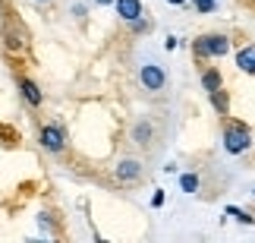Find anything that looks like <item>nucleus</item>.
<instances>
[{
  "label": "nucleus",
  "mask_w": 255,
  "mask_h": 243,
  "mask_svg": "<svg viewBox=\"0 0 255 243\" xmlns=\"http://www.w3.org/2000/svg\"><path fill=\"white\" fill-rule=\"evenodd\" d=\"M249 145H252V133L246 130V126H243V123L227 126V133H224V149H227L230 155H243V152H249Z\"/></svg>",
  "instance_id": "nucleus-1"
},
{
  "label": "nucleus",
  "mask_w": 255,
  "mask_h": 243,
  "mask_svg": "<svg viewBox=\"0 0 255 243\" xmlns=\"http://www.w3.org/2000/svg\"><path fill=\"white\" fill-rule=\"evenodd\" d=\"M195 51L202 57H224L230 51V41L224 35H202L199 41H195Z\"/></svg>",
  "instance_id": "nucleus-2"
},
{
  "label": "nucleus",
  "mask_w": 255,
  "mask_h": 243,
  "mask_svg": "<svg viewBox=\"0 0 255 243\" xmlns=\"http://www.w3.org/2000/svg\"><path fill=\"white\" fill-rule=\"evenodd\" d=\"M139 79H142V85H145L148 92H161V89H164V82H167V76H164L161 66L145 63V66H142V73H139Z\"/></svg>",
  "instance_id": "nucleus-3"
},
{
  "label": "nucleus",
  "mask_w": 255,
  "mask_h": 243,
  "mask_svg": "<svg viewBox=\"0 0 255 243\" xmlns=\"http://www.w3.org/2000/svg\"><path fill=\"white\" fill-rule=\"evenodd\" d=\"M114 177H117V183H135V180L142 177V164H139V161H132V158H126V161L117 164Z\"/></svg>",
  "instance_id": "nucleus-4"
},
{
  "label": "nucleus",
  "mask_w": 255,
  "mask_h": 243,
  "mask_svg": "<svg viewBox=\"0 0 255 243\" xmlns=\"http://www.w3.org/2000/svg\"><path fill=\"white\" fill-rule=\"evenodd\" d=\"M63 130H60V126H44V130H41V145H44V149L47 152H60L63 149Z\"/></svg>",
  "instance_id": "nucleus-5"
},
{
  "label": "nucleus",
  "mask_w": 255,
  "mask_h": 243,
  "mask_svg": "<svg viewBox=\"0 0 255 243\" xmlns=\"http://www.w3.org/2000/svg\"><path fill=\"white\" fill-rule=\"evenodd\" d=\"M117 3V16L120 19H135V16H142V0H114Z\"/></svg>",
  "instance_id": "nucleus-6"
},
{
  "label": "nucleus",
  "mask_w": 255,
  "mask_h": 243,
  "mask_svg": "<svg viewBox=\"0 0 255 243\" xmlns=\"http://www.w3.org/2000/svg\"><path fill=\"white\" fill-rule=\"evenodd\" d=\"M237 66H240V70H246V73H255V44L243 47V51L237 54Z\"/></svg>",
  "instance_id": "nucleus-7"
},
{
  "label": "nucleus",
  "mask_w": 255,
  "mask_h": 243,
  "mask_svg": "<svg viewBox=\"0 0 255 243\" xmlns=\"http://www.w3.org/2000/svg\"><path fill=\"white\" fill-rule=\"evenodd\" d=\"M19 89H22V95H25L28 104H41V92H38V85L32 79H22V82H19Z\"/></svg>",
  "instance_id": "nucleus-8"
},
{
  "label": "nucleus",
  "mask_w": 255,
  "mask_h": 243,
  "mask_svg": "<svg viewBox=\"0 0 255 243\" xmlns=\"http://www.w3.org/2000/svg\"><path fill=\"white\" fill-rule=\"evenodd\" d=\"M202 85H205V89H208V92L221 89V73H218V70H208V73L202 76Z\"/></svg>",
  "instance_id": "nucleus-9"
},
{
  "label": "nucleus",
  "mask_w": 255,
  "mask_h": 243,
  "mask_svg": "<svg viewBox=\"0 0 255 243\" xmlns=\"http://www.w3.org/2000/svg\"><path fill=\"white\" fill-rule=\"evenodd\" d=\"M132 136H135V142H139V145H142V142H148V139H151V123H148V120H142L139 126H135V133H132Z\"/></svg>",
  "instance_id": "nucleus-10"
},
{
  "label": "nucleus",
  "mask_w": 255,
  "mask_h": 243,
  "mask_svg": "<svg viewBox=\"0 0 255 243\" xmlns=\"http://www.w3.org/2000/svg\"><path fill=\"white\" fill-rule=\"evenodd\" d=\"M180 190L183 193H195V190H199V177H195V174H183V177H180Z\"/></svg>",
  "instance_id": "nucleus-11"
},
{
  "label": "nucleus",
  "mask_w": 255,
  "mask_h": 243,
  "mask_svg": "<svg viewBox=\"0 0 255 243\" xmlns=\"http://www.w3.org/2000/svg\"><path fill=\"white\" fill-rule=\"evenodd\" d=\"M211 104H214V108H218L221 114H227V95H224L221 89H214V92H211Z\"/></svg>",
  "instance_id": "nucleus-12"
},
{
  "label": "nucleus",
  "mask_w": 255,
  "mask_h": 243,
  "mask_svg": "<svg viewBox=\"0 0 255 243\" xmlns=\"http://www.w3.org/2000/svg\"><path fill=\"white\" fill-rule=\"evenodd\" d=\"M227 212H230L233 218H240V221H246V225H252V215H246V212H243V209H233V206H230Z\"/></svg>",
  "instance_id": "nucleus-13"
},
{
  "label": "nucleus",
  "mask_w": 255,
  "mask_h": 243,
  "mask_svg": "<svg viewBox=\"0 0 255 243\" xmlns=\"http://www.w3.org/2000/svg\"><path fill=\"white\" fill-rule=\"evenodd\" d=\"M195 6H199L202 13H211V9L218 6V3H214V0H195Z\"/></svg>",
  "instance_id": "nucleus-14"
},
{
  "label": "nucleus",
  "mask_w": 255,
  "mask_h": 243,
  "mask_svg": "<svg viewBox=\"0 0 255 243\" xmlns=\"http://www.w3.org/2000/svg\"><path fill=\"white\" fill-rule=\"evenodd\" d=\"M151 206H154V209H158V206H164V193H161V190L151 196Z\"/></svg>",
  "instance_id": "nucleus-15"
},
{
  "label": "nucleus",
  "mask_w": 255,
  "mask_h": 243,
  "mask_svg": "<svg viewBox=\"0 0 255 243\" xmlns=\"http://www.w3.org/2000/svg\"><path fill=\"white\" fill-rule=\"evenodd\" d=\"M95 3H101V6H107V3H114V0H95Z\"/></svg>",
  "instance_id": "nucleus-16"
},
{
  "label": "nucleus",
  "mask_w": 255,
  "mask_h": 243,
  "mask_svg": "<svg viewBox=\"0 0 255 243\" xmlns=\"http://www.w3.org/2000/svg\"><path fill=\"white\" fill-rule=\"evenodd\" d=\"M167 3H186V0H167Z\"/></svg>",
  "instance_id": "nucleus-17"
},
{
  "label": "nucleus",
  "mask_w": 255,
  "mask_h": 243,
  "mask_svg": "<svg viewBox=\"0 0 255 243\" xmlns=\"http://www.w3.org/2000/svg\"><path fill=\"white\" fill-rule=\"evenodd\" d=\"M35 3H47V0H35Z\"/></svg>",
  "instance_id": "nucleus-18"
}]
</instances>
